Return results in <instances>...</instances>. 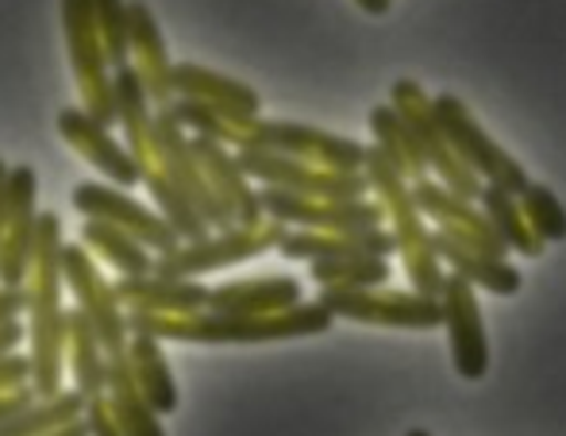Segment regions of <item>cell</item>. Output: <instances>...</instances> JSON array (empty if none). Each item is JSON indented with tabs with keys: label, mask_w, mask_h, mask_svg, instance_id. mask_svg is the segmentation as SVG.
Instances as JSON below:
<instances>
[{
	"label": "cell",
	"mask_w": 566,
	"mask_h": 436,
	"mask_svg": "<svg viewBox=\"0 0 566 436\" xmlns=\"http://www.w3.org/2000/svg\"><path fill=\"white\" fill-rule=\"evenodd\" d=\"M62 217L39 212L35 236V267L28 279V336H31V391L39 398L62 394L66 378V340H70V309H62Z\"/></svg>",
	"instance_id": "obj_1"
},
{
	"label": "cell",
	"mask_w": 566,
	"mask_h": 436,
	"mask_svg": "<svg viewBox=\"0 0 566 436\" xmlns=\"http://www.w3.org/2000/svg\"><path fill=\"white\" fill-rule=\"evenodd\" d=\"M336 313L321 301H301L282 313H127L132 336H155V340H178V344H270V340H293V336H321L332 329Z\"/></svg>",
	"instance_id": "obj_2"
},
{
	"label": "cell",
	"mask_w": 566,
	"mask_h": 436,
	"mask_svg": "<svg viewBox=\"0 0 566 436\" xmlns=\"http://www.w3.org/2000/svg\"><path fill=\"white\" fill-rule=\"evenodd\" d=\"M363 174L370 178L374 197L386 205L389 232H394V240H397V256H401V267H405V274H409V287L428 293V298H443L448 271H443V259L432 243L428 217L420 212L417 194H412V181L405 178V174H397L394 163L374 144H370V155H366Z\"/></svg>",
	"instance_id": "obj_3"
},
{
	"label": "cell",
	"mask_w": 566,
	"mask_h": 436,
	"mask_svg": "<svg viewBox=\"0 0 566 436\" xmlns=\"http://www.w3.org/2000/svg\"><path fill=\"white\" fill-rule=\"evenodd\" d=\"M290 236V225L282 220H262L259 228H228V232L205 236V240H189L178 251H166L155 259V274L163 279H201L212 271H228V267L251 263V259L277 251L282 240Z\"/></svg>",
	"instance_id": "obj_4"
},
{
	"label": "cell",
	"mask_w": 566,
	"mask_h": 436,
	"mask_svg": "<svg viewBox=\"0 0 566 436\" xmlns=\"http://www.w3.org/2000/svg\"><path fill=\"white\" fill-rule=\"evenodd\" d=\"M389 105H394L397 116L409 124V132L417 136L420 150H424L428 166L440 174L443 186H448L451 194L467 197V201H478L485 181L478 178L474 166L462 163V155L454 150V144L440 124V116H436V97H428L424 85L412 82V77H401V82H394V90H389Z\"/></svg>",
	"instance_id": "obj_5"
},
{
	"label": "cell",
	"mask_w": 566,
	"mask_h": 436,
	"mask_svg": "<svg viewBox=\"0 0 566 436\" xmlns=\"http://www.w3.org/2000/svg\"><path fill=\"white\" fill-rule=\"evenodd\" d=\"M62 31H66L70 66H74L77 90H82V108L90 116H97L105 128H113L116 85H113V66H108L93 0H62Z\"/></svg>",
	"instance_id": "obj_6"
},
{
	"label": "cell",
	"mask_w": 566,
	"mask_h": 436,
	"mask_svg": "<svg viewBox=\"0 0 566 436\" xmlns=\"http://www.w3.org/2000/svg\"><path fill=\"white\" fill-rule=\"evenodd\" d=\"M321 301L328 313L343 316V321H358V324H378V329H412V332H428L440 329L448 321L443 313V298H428L420 290H389V287H374V290H321Z\"/></svg>",
	"instance_id": "obj_7"
},
{
	"label": "cell",
	"mask_w": 566,
	"mask_h": 436,
	"mask_svg": "<svg viewBox=\"0 0 566 436\" xmlns=\"http://www.w3.org/2000/svg\"><path fill=\"white\" fill-rule=\"evenodd\" d=\"M235 158L247 178L259 181V186L293 189V194L305 197H332V201H355V197L370 194V178L363 170H332V166H316L305 163V158L262 147L235 150Z\"/></svg>",
	"instance_id": "obj_8"
},
{
	"label": "cell",
	"mask_w": 566,
	"mask_h": 436,
	"mask_svg": "<svg viewBox=\"0 0 566 436\" xmlns=\"http://www.w3.org/2000/svg\"><path fill=\"white\" fill-rule=\"evenodd\" d=\"M155 163L163 166L166 178L197 205V212L209 220V228H217V232L235 228V217H231V209L220 201L217 189L209 186V178H205V170H201V158H197V150H193V136H186V124L174 116V108H158L155 113Z\"/></svg>",
	"instance_id": "obj_9"
},
{
	"label": "cell",
	"mask_w": 566,
	"mask_h": 436,
	"mask_svg": "<svg viewBox=\"0 0 566 436\" xmlns=\"http://www.w3.org/2000/svg\"><path fill=\"white\" fill-rule=\"evenodd\" d=\"M70 205L90 220H113L116 228H124V232H132L135 240L147 243L155 256L178 251L181 243H186L181 232L163 217V212L143 205L139 197H132L127 189L113 186V181H77L74 194H70Z\"/></svg>",
	"instance_id": "obj_10"
},
{
	"label": "cell",
	"mask_w": 566,
	"mask_h": 436,
	"mask_svg": "<svg viewBox=\"0 0 566 436\" xmlns=\"http://www.w3.org/2000/svg\"><path fill=\"white\" fill-rule=\"evenodd\" d=\"M436 116H440L443 132H448L454 150L462 155V163L474 166L482 181L509 189V194H516V197L532 186L528 170H524V166L516 163L505 147L493 144V139L485 136V128L474 121V113L462 105V97H454V93H440V97H436Z\"/></svg>",
	"instance_id": "obj_11"
},
{
	"label": "cell",
	"mask_w": 566,
	"mask_h": 436,
	"mask_svg": "<svg viewBox=\"0 0 566 436\" xmlns=\"http://www.w3.org/2000/svg\"><path fill=\"white\" fill-rule=\"evenodd\" d=\"M262 212L290 228H316V232H355V228H381L386 205L378 197H355V201H332V197H305L293 189L259 186Z\"/></svg>",
	"instance_id": "obj_12"
},
{
	"label": "cell",
	"mask_w": 566,
	"mask_h": 436,
	"mask_svg": "<svg viewBox=\"0 0 566 436\" xmlns=\"http://www.w3.org/2000/svg\"><path fill=\"white\" fill-rule=\"evenodd\" d=\"M62 279H66L70 293H74L77 309H85V316L97 329L101 344L108 352H119V347L132 344V324H127V309L116 293V282H108L101 274L97 259L85 243H66L62 248Z\"/></svg>",
	"instance_id": "obj_13"
},
{
	"label": "cell",
	"mask_w": 566,
	"mask_h": 436,
	"mask_svg": "<svg viewBox=\"0 0 566 436\" xmlns=\"http://www.w3.org/2000/svg\"><path fill=\"white\" fill-rule=\"evenodd\" d=\"M443 313H448L443 329H448L454 371H459V378H467V383H478V378H485V371H490V340H485V321H482L474 282L448 271Z\"/></svg>",
	"instance_id": "obj_14"
},
{
	"label": "cell",
	"mask_w": 566,
	"mask_h": 436,
	"mask_svg": "<svg viewBox=\"0 0 566 436\" xmlns=\"http://www.w3.org/2000/svg\"><path fill=\"white\" fill-rule=\"evenodd\" d=\"M412 194H417L420 212L432 220V228H440V232H448L462 243H474V248L490 251V256L509 259L505 236L497 232V225L485 217V209L478 201H467V197L451 194V189L436 178L412 181Z\"/></svg>",
	"instance_id": "obj_15"
},
{
	"label": "cell",
	"mask_w": 566,
	"mask_h": 436,
	"mask_svg": "<svg viewBox=\"0 0 566 436\" xmlns=\"http://www.w3.org/2000/svg\"><path fill=\"white\" fill-rule=\"evenodd\" d=\"M12 217L0 243V287L28 290L31 267H35V236H39V209L35 189L39 178L31 166H12Z\"/></svg>",
	"instance_id": "obj_16"
},
{
	"label": "cell",
	"mask_w": 566,
	"mask_h": 436,
	"mask_svg": "<svg viewBox=\"0 0 566 436\" xmlns=\"http://www.w3.org/2000/svg\"><path fill=\"white\" fill-rule=\"evenodd\" d=\"M59 132H62V139H66V144L74 147L85 163L97 166V170L105 174L113 186L132 189V186H139V181H143L139 158L127 150V144H119V139L97 121V116L85 113V108H62V113H59Z\"/></svg>",
	"instance_id": "obj_17"
},
{
	"label": "cell",
	"mask_w": 566,
	"mask_h": 436,
	"mask_svg": "<svg viewBox=\"0 0 566 436\" xmlns=\"http://www.w3.org/2000/svg\"><path fill=\"white\" fill-rule=\"evenodd\" d=\"M193 150H197V158H201L205 178H209V186L217 189L220 201L231 209L235 225L239 228H259L262 220H266V212H262V197H259V189H254V181L243 174L235 150H231L228 144H220V139H209V136H193Z\"/></svg>",
	"instance_id": "obj_18"
},
{
	"label": "cell",
	"mask_w": 566,
	"mask_h": 436,
	"mask_svg": "<svg viewBox=\"0 0 566 436\" xmlns=\"http://www.w3.org/2000/svg\"><path fill=\"white\" fill-rule=\"evenodd\" d=\"M397 240L389 228H355V232H316V228H290L277 256L290 263H316V259L347 256H394Z\"/></svg>",
	"instance_id": "obj_19"
},
{
	"label": "cell",
	"mask_w": 566,
	"mask_h": 436,
	"mask_svg": "<svg viewBox=\"0 0 566 436\" xmlns=\"http://www.w3.org/2000/svg\"><path fill=\"white\" fill-rule=\"evenodd\" d=\"M174 93L217 108L228 121H254V116H262V97L251 85L235 82L228 74H217L209 66H197V62H178L174 66Z\"/></svg>",
	"instance_id": "obj_20"
},
{
	"label": "cell",
	"mask_w": 566,
	"mask_h": 436,
	"mask_svg": "<svg viewBox=\"0 0 566 436\" xmlns=\"http://www.w3.org/2000/svg\"><path fill=\"white\" fill-rule=\"evenodd\" d=\"M127 8H132V66L139 70L155 108H170L174 97H178L174 93V62L155 12L147 8V0H127Z\"/></svg>",
	"instance_id": "obj_21"
},
{
	"label": "cell",
	"mask_w": 566,
	"mask_h": 436,
	"mask_svg": "<svg viewBox=\"0 0 566 436\" xmlns=\"http://www.w3.org/2000/svg\"><path fill=\"white\" fill-rule=\"evenodd\" d=\"M116 293L127 313H205L212 287L197 279H163V274H143V279H119Z\"/></svg>",
	"instance_id": "obj_22"
},
{
	"label": "cell",
	"mask_w": 566,
	"mask_h": 436,
	"mask_svg": "<svg viewBox=\"0 0 566 436\" xmlns=\"http://www.w3.org/2000/svg\"><path fill=\"white\" fill-rule=\"evenodd\" d=\"M301 279L293 274H262V279H235L220 282L209 293V313H282L301 305Z\"/></svg>",
	"instance_id": "obj_23"
},
{
	"label": "cell",
	"mask_w": 566,
	"mask_h": 436,
	"mask_svg": "<svg viewBox=\"0 0 566 436\" xmlns=\"http://www.w3.org/2000/svg\"><path fill=\"white\" fill-rule=\"evenodd\" d=\"M432 243H436V251H440L443 263H448L454 274H462V279L474 282L478 290L497 293V298H513V293L521 290L524 279L509 259L490 256V251L474 248V243L454 240V236L440 232V228H432Z\"/></svg>",
	"instance_id": "obj_24"
},
{
	"label": "cell",
	"mask_w": 566,
	"mask_h": 436,
	"mask_svg": "<svg viewBox=\"0 0 566 436\" xmlns=\"http://www.w3.org/2000/svg\"><path fill=\"white\" fill-rule=\"evenodd\" d=\"M116 85V124L124 128L127 150L139 158V166H155V101L147 97L139 70L127 66L113 74Z\"/></svg>",
	"instance_id": "obj_25"
},
{
	"label": "cell",
	"mask_w": 566,
	"mask_h": 436,
	"mask_svg": "<svg viewBox=\"0 0 566 436\" xmlns=\"http://www.w3.org/2000/svg\"><path fill=\"white\" fill-rule=\"evenodd\" d=\"M66 363L74 375V391L85 402L108 394V347L101 344L97 329L85 316V309H70V340H66Z\"/></svg>",
	"instance_id": "obj_26"
},
{
	"label": "cell",
	"mask_w": 566,
	"mask_h": 436,
	"mask_svg": "<svg viewBox=\"0 0 566 436\" xmlns=\"http://www.w3.org/2000/svg\"><path fill=\"white\" fill-rule=\"evenodd\" d=\"M108 398H113V409H116L119 425H124V436H166L163 417L143 398L127 347L108 352Z\"/></svg>",
	"instance_id": "obj_27"
},
{
	"label": "cell",
	"mask_w": 566,
	"mask_h": 436,
	"mask_svg": "<svg viewBox=\"0 0 566 436\" xmlns=\"http://www.w3.org/2000/svg\"><path fill=\"white\" fill-rule=\"evenodd\" d=\"M82 243L97 259H105L119 279H143V274H155V251L143 240H135L132 232L116 228L113 220H82Z\"/></svg>",
	"instance_id": "obj_28"
},
{
	"label": "cell",
	"mask_w": 566,
	"mask_h": 436,
	"mask_svg": "<svg viewBox=\"0 0 566 436\" xmlns=\"http://www.w3.org/2000/svg\"><path fill=\"white\" fill-rule=\"evenodd\" d=\"M370 132H374V147L394 163L397 174H405L409 181L432 178V166H428L424 150H420L417 136H412L409 124L397 116L394 105H374L370 108Z\"/></svg>",
	"instance_id": "obj_29"
},
{
	"label": "cell",
	"mask_w": 566,
	"mask_h": 436,
	"mask_svg": "<svg viewBox=\"0 0 566 436\" xmlns=\"http://www.w3.org/2000/svg\"><path fill=\"white\" fill-rule=\"evenodd\" d=\"M127 355H132V371L139 378L143 398L150 402L158 417L178 414V383H174V371L163 355V340L155 336H132L127 344Z\"/></svg>",
	"instance_id": "obj_30"
},
{
	"label": "cell",
	"mask_w": 566,
	"mask_h": 436,
	"mask_svg": "<svg viewBox=\"0 0 566 436\" xmlns=\"http://www.w3.org/2000/svg\"><path fill=\"white\" fill-rule=\"evenodd\" d=\"M478 205H482L485 217H490L493 225H497V232L505 236L509 251H516V256H524V259H539V256H544L547 243L536 236V228H532V220H528V212H524L521 197L485 181V189H482V197H478Z\"/></svg>",
	"instance_id": "obj_31"
},
{
	"label": "cell",
	"mask_w": 566,
	"mask_h": 436,
	"mask_svg": "<svg viewBox=\"0 0 566 436\" xmlns=\"http://www.w3.org/2000/svg\"><path fill=\"white\" fill-rule=\"evenodd\" d=\"M308 279L321 290H374L394 282V263L386 256H347L308 263Z\"/></svg>",
	"instance_id": "obj_32"
},
{
	"label": "cell",
	"mask_w": 566,
	"mask_h": 436,
	"mask_svg": "<svg viewBox=\"0 0 566 436\" xmlns=\"http://www.w3.org/2000/svg\"><path fill=\"white\" fill-rule=\"evenodd\" d=\"M77 417H85V398L77 391H62V394H54V398L31 402L23 414L8 417V422L0 425V436H43L66 422H77Z\"/></svg>",
	"instance_id": "obj_33"
},
{
	"label": "cell",
	"mask_w": 566,
	"mask_h": 436,
	"mask_svg": "<svg viewBox=\"0 0 566 436\" xmlns=\"http://www.w3.org/2000/svg\"><path fill=\"white\" fill-rule=\"evenodd\" d=\"M93 8H97L108 66H113V74L127 70L132 66V8H127V0H93Z\"/></svg>",
	"instance_id": "obj_34"
},
{
	"label": "cell",
	"mask_w": 566,
	"mask_h": 436,
	"mask_svg": "<svg viewBox=\"0 0 566 436\" xmlns=\"http://www.w3.org/2000/svg\"><path fill=\"white\" fill-rule=\"evenodd\" d=\"M521 205H524V212H528V220H532V228H536L539 240L544 243L566 240V205L559 201V194H555L552 186L532 181V186L521 194Z\"/></svg>",
	"instance_id": "obj_35"
},
{
	"label": "cell",
	"mask_w": 566,
	"mask_h": 436,
	"mask_svg": "<svg viewBox=\"0 0 566 436\" xmlns=\"http://www.w3.org/2000/svg\"><path fill=\"white\" fill-rule=\"evenodd\" d=\"M85 422H90L93 436H124V425H119V417L113 409V398H108V394L85 402Z\"/></svg>",
	"instance_id": "obj_36"
},
{
	"label": "cell",
	"mask_w": 566,
	"mask_h": 436,
	"mask_svg": "<svg viewBox=\"0 0 566 436\" xmlns=\"http://www.w3.org/2000/svg\"><path fill=\"white\" fill-rule=\"evenodd\" d=\"M20 386H31V355L12 352L0 360V394H12Z\"/></svg>",
	"instance_id": "obj_37"
},
{
	"label": "cell",
	"mask_w": 566,
	"mask_h": 436,
	"mask_svg": "<svg viewBox=\"0 0 566 436\" xmlns=\"http://www.w3.org/2000/svg\"><path fill=\"white\" fill-rule=\"evenodd\" d=\"M31 402H39V394L31 391V386H20V391H12V394H0V425H4L8 417L23 414Z\"/></svg>",
	"instance_id": "obj_38"
},
{
	"label": "cell",
	"mask_w": 566,
	"mask_h": 436,
	"mask_svg": "<svg viewBox=\"0 0 566 436\" xmlns=\"http://www.w3.org/2000/svg\"><path fill=\"white\" fill-rule=\"evenodd\" d=\"M12 166L0 158V243H4V232H8V217H12Z\"/></svg>",
	"instance_id": "obj_39"
},
{
	"label": "cell",
	"mask_w": 566,
	"mask_h": 436,
	"mask_svg": "<svg viewBox=\"0 0 566 436\" xmlns=\"http://www.w3.org/2000/svg\"><path fill=\"white\" fill-rule=\"evenodd\" d=\"M20 313H28V290L0 287V321H12Z\"/></svg>",
	"instance_id": "obj_40"
},
{
	"label": "cell",
	"mask_w": 566,
	"mask_h": 436,
	"mask_svg": "<svg viewBox=\"0 0 566 436\" xmlns=\"http://www.w3.org/2000/svg\"><path fill=\"white\" fill-rule=\"evenodd\" d=\"M23 344V321L20 316H12V321H0V360L12 352H20Z\"/></svg>",
	"instance_id": "obj_41"
},
{
	"label": "cell",
	"mask_w": 566,
	"mask_h": 436,
	"mask_svg": "<svg viewBox=\"0 0 566 436\" xmlns=\"http://www.w3.org/2000/svg\"><path fill=\"white\" fill-rule=\"evenodd\" d=\"M43 436H93V433H90V422H85V417H77V422H66V425H59V429H51Z\"/></svg>",
	"instance_id": "obj_42"
},
{
	"label": "cell",
	"mask_w": 566,
	"mask_h": 436,
	"mask_svg": "<svg viewBox=\"0 0 566 436\" xmlns=\"http://www.w3.org/2000/svg\"><path fill=\"white\" fill-rule=\"evenodd\" d=\"M358 8H363L366 15H386L389 8H394V0H355Z\"/></svg>",
	"instance_id": "obj_43"
},
{
	"label": "cell",
	"mask_w": 566,
	"mask_h": 436,
	"mask_svg": "<svg viewBox=\"0 0 566 436\" xmlns=\"http://www.w3.org/2000/svg\"><path fill=\"white\" fill-rule=\"evenodd\" d=\"M405 436H432V433H424V429H409Z\"/></svg>",
	"instance_id": "obj_44"
}]
</instances>
